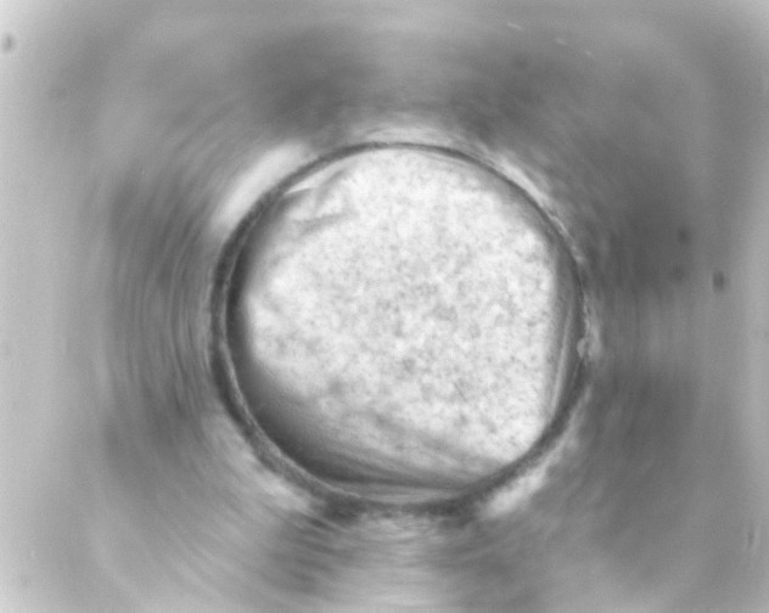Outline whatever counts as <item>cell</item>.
<instances>
[{"label":"cell","instance_id":"1","mask_svg":"<svg viewBox=\"0 0 769 613\" xmlns=\"http://www.w3.org/2000/svg\"><path fill=\"white\" fill-rule=\"evenodd\" d=\"M547 465L537 466L529 474L522 476L518 481L513 482L512 485L498 493L488 505V513L491 515L507 513L529 498L533 492L541 487L544 476L547 474Z\"/></svg>","mask_w":769,"mask_h":613}]
</instances>
